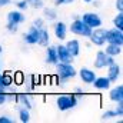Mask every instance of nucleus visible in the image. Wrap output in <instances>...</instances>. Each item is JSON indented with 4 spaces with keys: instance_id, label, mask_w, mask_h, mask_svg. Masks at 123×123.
Returning a JSON list of instances; mask_svg holds the SVG:
<instances>
[{
    "instance_id": "39448f33",
    "label": "nucleus",
    "mask_w": 123,
    "mask_h": 123,
    "mask_svg": "<svg viewBox=\"0 0 123 123\" xmlns=\"http://www.w3.org/2000/svg\"><path fill=\"white\" fill-rule=\"evenodd\" d=\"M87 39L90 40V44L96 46V47H103L106 44V29L102 26L92 29V33Z\"/></svg>"
},
{
    "instance_id": "20e7f679",
    "label": "nucleus",
    "mask_w": 123,
    "mask_h": 123,
    "mask_svg": "<svg viewBox=\"0 0 123 123\" xmlns=\"http://www.w3.org/2000/svg\"><path fill=\"white\" fill-rule=\"evenodd\" d=\"M116 62V57L113 56H109L105 53V50H97L96 55H94V59H93V66L94 69H106L107 66L113 64Z\"/></svg>"
},
{
    "instance_id": "f03ea898",
    "label": "nucleus",
    "mask_w": 123,
    "mask_h": 123,
    "mask_svg": "<svg viewBox=\"0 0 123 123\" xmlns=\"http://www.w3.org/2000/svg\"><path fill=\"white\" fill-rule=\"evenodd\" d=\"M67 29H69V31H70L72 34L79 36V37H85V39H87V37L90 36V33H92V29L80 19V16L73 17L72 23L67 25Z\"/></svg>"
},
{
    "instance_id": "0eeeda50",
    "label": "nucleus",
    "mask_w": 123,
    "mask_h": 123,
    "mask_svg": "<svg viewBox=\"0 0 123 123\" xmlns=\"http://www.w3.org/2000/svg\"><path fill=\"white\" fill-rule=\"evenodd\" d=\"M52 30H53V36H55L59 42L66 40L67 33H69L67 23H66V22H63V20H55L53 25H52Z\"/></svg>"
},
{
    "instance_id": "4c0bfd02",
    "label": "nucleus",
    "mask_w": 123,
    "mask_h": 123,
    "mask_svg": "<svg viewBox=\"0 0 123 123\" xmlns=\"http://www.w3.org/2000/svg\"><path fill=\"white\" fill-rule=\"evenodd\" d=\"M44 85H50V76H44Z\"/></svg>"
},
{
    "instance_id": "2eb2a0df",
    "label": "nucleus",
    "mask_w": 123,
    "mask_h": 123,
    "mask_svg": "<svg viewBox=\"0 0 123 123\" xmlns=\"http://www.w3.org/2000/svg\"><path fill=\"white\" fill-rule=\"evenodd\" d=\"M109 100L113 103H120L123 102V85H116V86H110L109 89Z\"/></svg>"
},
{
    "instance_id": "4468645a",
    "label": "nucleus",
    "mask_w": 123,
    "mask_h": 123,
    "mask_svg": "<svg viewBox=\"0 0 123 123\" xmlns=\"http://www.w3.org/2000/svg\"><path fill=\"white\" fill-rule=\"evenodd\" d=\"M56 53H57V60L62 63H73V60H74V57H72V55L69 53L67 47L62 43L56 46Z\"/></svg>"
},
{
    "instance_id": "cd10ccee",
    "label": "nucleus",
    "mask_w": 123,
    "mask_h": 123,
    "mask_svg": "<svg viewBox=\"0 0 123 123\" xmlns=\"http://www.w3.org/2000/svg\"><path fill=\"white\" fill-rule=\"evenodd\" d=\"M115 117H117V115H116V112H115V109H107V110H105L103 113H102V120H112V119H115Z\"/></svg>"
},
{
    "instance_id": "f3484780",
    "label": "nucleus",
    "mask_w": 123,
    "mask_h": 123,
    "mask_svg": "<svg viewBox=\"0 0 123 123\" xmlns=\"http://www.w3.org/2000/svg\"><path fill=\"white\" fill-rule=\"evenodd\" d=\"M64 46L67 47V50H69V53L72 55V57H77V56L80 55V52H82V44H80V42H79L77 39H70V40H67V42L64 43Z\"/></svg>"
},
{
    "instance_id": "58836bf2",
    "label": "nucleus",
    "mask_w": 123,
    "mask_h": 123,
    "mask_svg": "<svg viewBox=\"0 0 123 123\" xmlns=\"http://www.w3.org/2000/svg\"><path fill=\"white\" fill-rule=\"evenodd\" d=\"M1 53H3V46L0 44V56H1Z\"/></svg>"
},
{
    "instance_id": "4be33fe9",
    "label": "nucleus",
    "mask_w": 123,
    "mask_h": 123,
    "mask_svg": "<svg viewBox=\"0 0 123 123\" xmlns=\"http://www.w3.org/2000/svg\"><path fill=\"white\" fill-rule=\"evenodd\" d=\"M105 49V53L106 55H109V56H113V57H117V56H120L123 52V46H119V44H112V43H106L105 46H103Z\"/></svg>"
},
{
    "instance_id": "ea45409f",
    "label": "nucleus",
    "mask_w": 123,
    "mask_h": 123,
    "mask_svg": "<svg viewBox=\"0 0 123 123\" xmlns=\"http://www.w3.org/2000/svg\"><path fill=\"white\" fill-rule=\"evenodd\" d=\"M83 1H85V3H92L93 0H83Z\"/></svg>"
},
{
    "instance_id": "aec40b11",
    "label": "nucleus",
    "mask_w": 123,
    "mask_h": 123,
    "mask_svg": "<svg viewBox=\"0 0 123 123\" xmlns=\"http://www.w3.org/2000/svg\"><path fill=\"white\" fill-rule=\"evenodd\" d=\"M42 12H43V19H44V22H49V23H53L55 20H57V17H59V13H57V7H43L42 9Z\"/></svg>"
},
{
    "instance_id": "a19ab883",
    "label": "nucleus",
    "mask_w": 123,
    "mask_h": 123,
    "mask_svg": "<svg viewBox=\"0 0 123 123\" xmlns=\"http://www.w3.org/2000/svg\"><path fill=\"white\" fill-rule=\"evenodd\" d=\"M0 72H1V62H0Z\"/></svg>"
},
{
    "instance_id": "6ab92c4d",
    "label": "nucleus",
    "mask_w": 123,
    "mask_h": 123,
    "mask_svg": "<svg viewBox=\"0 0 123 123\" xmlns=\"http://www.w3.org/2000/svg\"><path fill=\"white\" fill-rule=\"evenodd\" d=\"M52 42V37H50V31L46 29V26L40 27L39 29V39H37V44L42 46V47H47Z\"/></svg>"
},
{
    "instance_id": "b1692460",
    "label": "nucleus",
    "mask_w": 123,
    "mask_h": 123,
    "mask_svg": "<svg viewBox=\"0 0 123 123\" xmlns=\"http://www.w3.org/2000/svg\"><path fill=\"white\" fill-rule=\"evenodd\" d=\"M25 82V73L22 70H17L13 73V85L14 86H23Z\"/></svg>"
},
{
    "instance_id": "393cba45",
    "label": "nucleus",
    "mask_w": 123,
    "mask_h": 123,
    "mask_svg": "<svg viewBox=\"0 0 123 123\" xmlns=\"http://www.w3.org/2000/svg\"><path fill=\"white\" fill-rule=\"evenodd\" d=\"M112 25H113V27L123 30V12H117V14L112 20Z\"/></svg>"
},
{
    "instance_id": "9d476101",
    "label": "nucleus",
    "mask_w": 123,
    "mask_h": 123,
    "mask_svg": "<svg viewBox=\"0 0 123 123\" xmlns=\"http://www.w3.org/2000/svg\"><path fill=\"white\" fill-rule=\"evenodd\" d=\"M13 102L19 106H23V107H27L29 110L33 109L34 106V102L30 97V94H26V93H14V99Z\"/></svg>"
},
{
    "instance_id": "c9c22d12",
    "label": "nucleus",
    "mask_w": 123,
    "mask_h": 123,
    "mask_svg": "<svg viewBox=\"0 0 123 123\" xmlns=\"http://www.w3.org/2000/svg\"><path fill=\"white\" fill-rule=\"evenodd\" d=\"M13 0H0V9L1 7H7L9 4H12Z\"/></svg>"
},
{
    "instance_id": "473e14b6",
    "label": "nucleus",
    "mask_w": 123,
    "mask_h": 123,
    "mask_svg": "<svg viewBox=\"0 0 123 123\" xmlns=\"http://www.w3.org/2000/svg\"><path fill=\"white\" fill-rule=\"evenodd\" d=\"M74 3V0H55V7H60V6H67Z\"/></svg>"
},
{
    "instance_id": "9b49d317",
    "label": "nucleus",
    "mask_w": 123,
    "mask_h": 123,
    "mask_svg": "<svg viewBox=\"0 0 123 123\" xmlns=\"http://www.w3.org/2000/svg\"><path fill=\"white\" fill-rule=\"evenodd\" d=\"M25 12H22V10H10L7 14H6V20L9 22V23H13V25H23V23H26V16L23 14Z\"/></svg>"
},
{
    "instance_id": "5701e85b",
    "label": "nucleus",
    "mask_w": 123,
    "mask_h": 123,
    "mask_svg": "<svg viewBox=\"0 0 123 123\" xmlns=\"http://www.w3.org/2000/svg\"><path fill=\"white\" fill-rule=\"evenodd\" d=\"M17 117H19V122L22 123H29L31 119L30 110L27 107H23V106H19L17 107Z\"/></svg>"
},
{
    "instance_id": "c756f323",
    "label": "nucleus",
    "mask_w": 123,
    "mask_h": 123,
    "mask_svg": "<svg viewBox=\"0 0 123 123\" xmlns=\"http://www.w3.org/2000/svg\"><path fill=\"white\" fill-rule=\"evenodd\" d=\"M31 26H34V27L40 29V27L46 26V22H44V19H43V17H34V19H33V22H31Z\"/></svg>"
},
{
    "instance_id": "f257e3e1",
    "label": "nucleus",
    "mask_w": 123,
    "mask_h": 123,
    "mask_svg": "<svg viewBox=\"0 0 123 123\" xmlns=\"http://www.w3.org/2000/svg\"><path fill=\"white\" fill-rule=\"evenodd\" d=\"M55 67H56V74L59 77L57 86H60V87L67 86L69 80H72V79H74L77 76V69L73 66V63H62V62H57L55 64Z\"/></svg>"
},
{
    "instance_id": "c85d7f7f",
    "label": "nucleus",
    "mask_w": 123,
    "mask_h": 123,
    "mask_svg": "<svg viewBox=\"0 0 123 123\" xmlns=\"http://www.w3.org/2000/svg\"><path fill=\"white\" fill-rule=\"evenodd\" d=\"M6 31L7 33H10V34H16L17 31H19V25H13V23H6Z\"/></svg>"
},
{
    "instance_id": "412c9836",
    "label": "nucleus",
    "mask_w": 123,
    "mask_h": 123,
    "mask_svg": "<svg viewBox=\"0 0 123 123\" xmlns=\"http://www.w3.org/2000/svg\"><path fill=\"white\" fill-rule=\"evenodd\" d=\"M39 82L42 83V77L34 76V74H27V76L25 74V82H23V85H26V92H33V90L37 87Z\"/></svg>"
},
{
    "instance_id": "a878e982",
    "label": "nucleus",
    "mask_w": 123,
    "mask_h": 123,
    "mask_svg": "<svg viewBox=\"0 0 123 123\" xmlns=\"http://www.w3.org/2000/svg\"><path fill=\"white\" fill-rule=\"evenodd\" d=\"M26 1L29 4V9H33V10H42L44 7L43 0H26Z\"/></svg>"
},
{
    "instance_id": "f8f14e48",
    "label": "nucleus",
    "mask_w": 123,
    "mask_h": 123,
    "mask_svg": "<svg viewBox=\"0 0 123 123\" xmlns=\"http://www.w3.org/2000/svg\"><path fill=\"white\" fill-rule=\"evenodd\" d=\"M23 42L29 46H34L37 44V39H39V29L34 27V26H30L27 30L23 33Z\"/></svg>"
},
{
    "instance_id": "7ed1b4c3",
    "label": "nucleus",
    "mask_w": 123,
    "mask_h": 123,
    "mask_svg": "<svg viewBox=\"0 0 123 123\" xmlns=\"http://www.w3.org/2000/svg\"><path fill=\"white\" fill-rule=\"evenodd\" d=\"M77 105H79V97L74 93H72V94H62V96H57L56 97V107L60 112L72 110Z\"/></svg>"
},
{
    "instance_id": "423d86ee",
    "label": "nucleus",
    "mask_w": 123,
    "mask_h": 123,
    "mask_svg": "<svg viewBox=\"0 0 123 123\" xmlns=\"http://www.w3.org/2000/svg\"><path fill=\"white\" fill-rule=\"evenodd\" d=\"M80 19H82L90 29H96V27L103 26V20H102L100 14L96 13V12H86V13H83V14L80 16Z\"/></svg>"
},
{
    "instance_id": "2f4dec72",
    "label": "nucleus",
    "mask_w": 123,
    "mask_h": 123,
    "mask_svg": "<svg viewBox=\"0 0 123 123\" xmlns=\"http://www.w3.org/2000/svg\"><path fill=\"white\" fill-rule=\"evenodd\" d=\"M13 122H14V119L10 115H7V113L0 115V123H13Z\"/></svg>"
},
{
    "instance_id": "72a5a7b5",
    "label": "nucleus",
    "mask_w": 123,
    "mask_h": 123,
    "mask_svg": "<svg viewBox=\"0 0 123 123\" xmlns=\"http://www.w3.org/2000/svg\"><path fill=\"white\" fill-rule=\"evenodd\" d=\"M115 112H116L117 117H122V116H123V102H120V103H116Z\"/></svg>"
},
{
    "instance_id": "7c9ffc66",
    "label": "nucleus",
    "mask_w": 123,
    "mask_h": 123,
    "mask_svg": "<svg viewBox=\"0 0 123 123\" xmlns=\"http://www.w3.org/2000/svg\"><path fill=\"white\" fill-rule=\"evenodd\" d=\"M14 4H16V9H17V10H22V12H26V10L29 9V4H27L26 0H17Z\"/></svg>"
},
{
    "instance_id": "a211bd4d",
    "label": "nucleus",
    "mask_w": 123,
    "mask_h": 123,
    "mask_svg": "<svg viewBox=\"0 0 123 123\" xmlns=\"http://www.w3.org/2000/svg\"><path fill=\"white\" fill-rule=\"evenodd\" d=\"M92 85L97 90H109L112 86V82L107 79V76H96V79L93 80Z\"/></svg>"
},
{
    "instance_id": "f704fd0d",
    "label": "nucleus",
    "mask_w": 123,
    "mask_h": 123,
    "mask_svg": "<svg viewBox=\"0 0 123 123\" xmlns=\"http://www.w3.org/2000/svg\"><path fill=\"white\" fill-rule=\"evenodd\" d=\"M115 7L117 12H123V0H116L115 1Z\"/></svg>"
},
{
    "instance_id": "6e6552de",
    "label": "nucleus",
    "mask_w": 123,
    "mask_h": 123,
    "mask_svg": "<svg viewBox=\"0 0 123 123\" xmlns=\"http://www.w3.org/2000/svg\"><path fill=\"white\" fill-rule=\"evenodd\" d=\"M106 43L123 46V30H119L116 27L106 29Z\"/></svg>"
},
{
    "instance_id": "bb28decb",
    "label": "nucleus",
    "mask_w": 123,
    "mask_h": 123,
    "mask_svg": "<svg viewBox=\"0 0 123 123\" xmlns=\"http://www.w3.org/2000/svg\"><path fill=\"white\" fill-rule=\"evenodd\" d=\"M13 99H14V93H9V92L0 93V106H3L9 102H13Z\"/></svg>"
},
{
    "instance_id": "dca6fc26",
    "label": "nucleus",
    "mask_w": 123,
    "mask_h": 123,
    "mask_svg": "<svg viewBox=\"0 0 123 123\" xmlns=\"http://www.w3.org/2000/svg\"><path fill=\"white\" fill-rule=\"evenodd\" d=\"M44 62H46V64H49V66H55V64L59 62V60H57V53H56V46H55V44H52V43L46 47Z\"/></svg>"
},
{
    "instance_id": "e433bc0d",
    "label": "nucleus",
    "mask_w": 123,
    "mask_h": 123,
    "mask_svg": "<svg viewBox=\"0 0 123 123\" xmlns=\"http://www.w3.org/2000/svg\"><path fill=\"white\" fill-rule=\"evenodd\" d=\"M74 94L79 97V96H83V87H74Z\"/></svg>"
},
{
    "instance_id": "ddd939ff",
    "label": "nucleus",
    "mask_w": 123,
    "mask_h": 123,
    "mask_svg": "<svg viewBox=\"0 0 123 123\" xmlns=\"http://www.w3.org/2000/svg\"><path fill=\"white\" fill-rule=\"evenodd\" d=\"M107 69V79L112 82V83H117V80L120 79V76H122V67H120V64L117 63V62H115L113 64H110V66H107L106 67Z\"/></svg>"
},
{
    "instance_id": "1a4fd4ad",
    "label": "nucleus",
    "mask_w": 123,
    "mask_h": 123,
    "mask_svg": "<svg viewBox=\"0 0 123 123\" xmlns=\"http://www.w3.org/2000/svg\"><path fill=\"white\" fill-rule=\"evenodd\" d=\"M77 76H79V79L82 80V83H85V85H92L93 80L96 79V72L90 69V67H82V69H79L77 70Z\"/></svg>"
}]
</instances>
